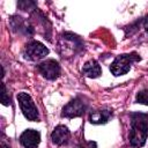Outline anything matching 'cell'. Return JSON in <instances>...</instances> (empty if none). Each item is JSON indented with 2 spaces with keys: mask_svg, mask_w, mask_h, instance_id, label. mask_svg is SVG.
Here are the masks:
<instances>
[{
  "mask_svg": "<svg viewBox=\"0 0 148 148\" xmlns=\"http://www.w3.org/2000/svg\"><path fill=\"white\" fill-rule=\"evenodd\" d=\"M148 135V113H131L130 145L133 148H140L146 143Z\"/></svg>",
  "mask_w": 148,
  "mask_h": 148,
  "instance_id": "cell-1",
  "label": "cell"
},
{
  "mask_svg": "<svg viewBox=\"0 0 148 148\" xmlns=\"http://www.w3.org/2000/svg\"><path fill=\"white\" fill-rule=\"evenodd\" d=\"M138 59H139V57L134 53H132V54H119L113 60V62L111 64L110 71L116 76L124 75L131 69L132 64L134 61H136Z\"/></svg>",
  "mask_w": 148,
  "mask_h": 148,
  "instance_id": "cell-2",
  "label": "cell"
},
{
  "mask_svg": "<svg viewBox=\"0 0 148 148\" xmlns=\"http://www.w3.org/2000/svg\"><path fill=\"white\" fill-rule=\"evenodd\" d=\"M17 101L21 108L23 116L29 120H37L38 119V111L37 108L31 99V97L27 92H20L17 95Z\"/></svg>",
  "mask_w": 148,
  "mask_h": 148,
  "instance_id": "cell-3",
  "label": "cell"
},
{
  "mask_svg": "<svg viewBox=\"0 0 148 148\" xmlns=\"http://www.w3.org/2000/svg\"><path fill=\"white\" fill-rule=\"evenodd\" d=\"M39 73L47 80H54L60 75V66L54 59H47L38 65Z\"/></svg>",
  "mask_w": 148,
  "mask_h": 148,
  "instance_id": "cell-4",
  "label": "cell"
},
{
  "mask_svg": "<svg viewBox=\"0 0 148 148\" xmlns=\"http://www.w3.org/2000/svg\"><path fill=\"white\" fill-rule=\"evenodd\" d=\"M84 110H86L84 103L80 98H74V99H72L71 102H68L64 106L62 112H61V116L62 117H66V118L80 117V116H82L84 113Z\"/></svg>",
  "mask_w": 148,
  "mask_h": 148,
  "instance_id": "cell-5",
  "label": "cell"
},
{
  "mask_svg": "<svg viewBox=\"0 0 148 148\" xmlns=\"http://www.w3.org/2000/svg\"><path fill=\"white\" fill-rule=\"evenodd\" d=\"M59 46H60V50H61V54H65L71 51V53H75L77 51V49H80L82 46L81 44V40L77 38V36L75 35H72V34H65L61 39H60V43H59Z\"/></svg>",
  "mask_w": 148,
  "mask_h": 148,
  "instance_id": "cell-6",
  "label": "cell"
},
{
  "mask_svg": "<svg viewBox=\"0 0 148 148\" xmlns=\"http://www.w3.org/2000/svg\"><path fill=\"white\" fill-rule=\"evenodd\" d=\"M47 47L37 40H32L25 46V54L30 60H39L47 56Z\"/></svg>",
  "mask_w": 148,
  "mask_h": 148,
  "instance_id": "cell-7",
  "label": "cell"
},
{
  "mask_svg": "<svg viewBox=\"0 0 148 148\" xmlns=\"http://www.w3.org/2000/svg\"><path fill=\"white\" fill-rule=\"evenodd\" d=\"M20 142L24 148H37L40 142V134L35 130H25L20 136Z\"/></svg>",
  "mask_w": 148,
  "mask_h": 148,
  "instance_id": "cell-8",
  "label": "cell"
},
{
  "mask_svg": "<svg viewBox=\"0 0 148 148\" xmlns=\"http://www.w3.org/2000/svg\"><path fill=\"white\" fill-rule=\"evenodd\" d=\"M69 136H71L69 130L64 125H59L53 130V132L51 134V140L54 145L61 146L68 141Z\"/></svg>",
  "mask_w": 148,
  "mask_h": 148,
  "instance_id": "cell-9",
  "label": "cell"
},
{
  "mask_svg": "<svg viewBox=\"0 0 148 148\" xmlns=\"http://www.w3.org/2000/svg\"><path fill=\"white\" fill-rule=\"evenodd\" d=\"M112 117V111L109 109H103V110H95L90 112L89 120L92 124H105L109 121V119Z\"/></svg>",
  "mask_w": 148,
  "mask_h": 148,
  "instance_id": "cell-10",
  "label": "cell"
},
{
  "mask_svg": "<svg viewBox=\"0 0 148 148\" xmlns=\"http://www.w3.org/2000/svg\"><path fill=\"white\" fill-rule=\"evenodd\" d=\"M101 73H102L101 66H99V64H98L96 60H94V59L87 61V62L83 65V67H82V74H83L84 76H87V77H92V79H94V77L99 76Z\"/></svg>",
  "mask_w": 148,
  "mask_h": 148,
  "instance_id": "cell-11",
  "label": "cell"
},
{
  "mask_svg": "<svg viewBox=\"0 0 148 148\" xmlns=\"http://www.w3.org/2000/svg\"><path fill=\"white\" fill-rule=\"evenodd\" d=\"M136 102L140 104H143V105H148V89H143L138 92Z\"/></svg>",
  "mask_w": 148,
  "mask_h": 148,
  "instance_id": "cell-12",
  "label": "cell"
},
{
  "mask_svg": "<svg viewBox=\"0 0 148 148\" xmlns=\"http://www.w3.org/2000/svg\"><path fill=\"white\" fill-rule=\"evenodd\" d=\"M1 102L3 105H9V97L7 95V90H6V86L5 83L1 84Z\"/></svg>",
  "mask_w": 148,
  "mask_h": 148,
  "instance_id": "cell-13",
  "label": "cell"
},
{
  "mask_svg": "<svg viewBox=\"0 0 148 148\" xmlns=\"http://www.w3.org/2000/svg\"><path fill=\"white\" fill-rule=\"evenodd\" d=\"M1 148H10V145H9V142L6 140L5 136H2V139H1Z\"/></svg>",
  "mask_w": 148,
  "mask_h": 148,
  "instance_id": "cell-14",
  "label": "cell"
},
{
  "mask_svg": "<svg viewBox=\"0 0 148 148\" xmlns=\"http://www.w3.org/2000/svg\"><path fill=\"white\" fill-rule=\"evenodd\" d=\"M145 28H146V30L148 31V16L146 17V21H145Z\"/></svg>",
  "mask_w": 148,
  "mask_h": 148,
  "instance_id": "cell-15",
  "label": "cell"
}]
</instances>
